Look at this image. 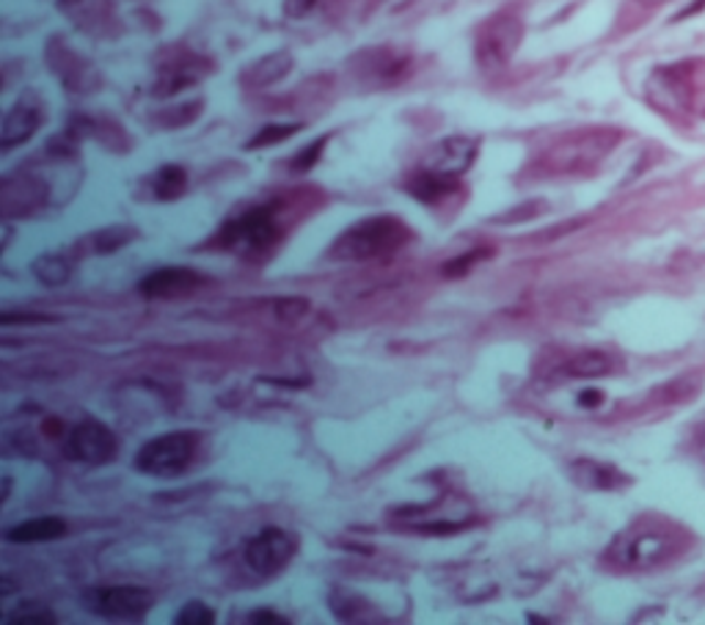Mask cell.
<instances>
[{"label":"cell","mask_w":705,"mask_h":625,"mask_svg":"<svg viewBox=\"0 0 705 625\" xmlns=\"http://www.w3.org/2000/svg\"><path fill=\"white\" fill-rule=\"evenodd\" d=\"M692 546L694 535L686 526L653 513L628 524L606 548L604 562L626 573H642L677 562Z\"/></svg>","instance_id":"obj_1"},{"label":"cell","mask_w":705,"mask_h":625,"mask_svg":"<svg viewBox=\"0 0 705 625\" xmlns=\"http://www.w3.org/2000/svg\"><path fill=\"white\" fill-rule=\"evenodd\" d=\"M622 133L617 128H582L551 141L534 161V172L543 177H578L589 174L617 150Z\"/></svg>","instance_id":"obj_2"},{"label":"cell","mask_w":705,"mask_h":625,"mask_svg":"<svg viewBox=\"0 0 705 625\" xmlns=\"http://www.w3.org/2000/svg\"><path fill=\"white\" fill-rule=\"evenodd\" d=\"M648 100L666 117L705 122V58H683L653 69Z\"/></svg>","instance_id":"obj_3"},{"label":"cell","mask_w":705,"mask_h":625,"mask_svg":"<svg viewBox=\"0 0 705 625\" xmlns=\"http://www.w3.org/2000/svg\"><path fill=\"white\" fill-rule=\"evenodd\" d=\"M290 199H273L264 205L251 207L242 216L229 218L218 232L213 234L209 245L224 251H235L240 256H268L284 238V221L290 212Z\"/></svg>","instance_id":"obj_4"},{"label":"cell","mask_w":705,"mask_h":625,"mask_svg":"<svg viewBox=\"0 0 705 625\" xmlns=\"http://www.w3.org/2000/svg\"><path fill=\"white\" fill-rule=\"evenodd\" d=\"M413 240L411 227L397 216H369L347 227L328 249L330 262L389 260Z\"/></svg>","instance_id":"obj_5"},{"label":"cell","mask_w":705,"mask_h":625,"mask_svg":"<svg viewBox=\"0 0 705 625\" xmlns=\"http://www.w3.org/2000/svg\"><path fill=\"white\" fill-rule=\"evenodd\" d=\"M198 449H202V436H198V432H163V436L143 443L141 452H138L135 458V465L143 474L171 480V476H182L193 463H196Z\"/></svg>","instance_id":"obj_6"},{"label":"cell","mask_w":705,"mask_h":625,"mask_svg":"<svg viewBox=\"0 0 705 625\" xmlns=\"http://www.w3.org/2000/svg\"><path fill=\"white\" fill-rule=\"evenodd\" d=\"M523 40V23L512 12H496L485 20L474 36V58L485 73L505 69Z\"/></svg>","instance_id":"obj_7"},{"label":"cell","mask_w":705,"mask_h":625,"mask_svg":"<svg viewBox=\"0 0 705 625\" xmlns=\"http://www.w3.org/2000/svg\"><path fill=\"white\" fill-rule=\"evenodd\" d=\"M413 73V56L402 47H367L350 58V75L367 89L400 86Z\"/></svg>","instance_id":"obj_8"},{"label":"cell","mask_w":705,"mask_h":625,"mask_svg":"<svg viewBox=\"0 0 705 625\" xmlns=\"http://www.w3.org/2000/svg\"><path fill=\"white\" fill-rule=\"evenodd\" d=\"M297 546H301V540H297L295 531L268 526L248 540L246 564L259 575H275L295 559Z\"/></svg>","instance_id":"obj_9"},{"label":"cell","mask_w":705,"mask_h":625,"mask_svg":"<svg viewBox=\"0 0 705 625\" xmlns=\"http://www.w3.org/2000/svg\"><path fill=\"white\" fill-rule=\"evenodd\" d=\"M83 601L94 614L108 619H141L154 606V595L143 586H97Z\"/></svg>","instance_id":"obj_10"},{"label":"cell","mask_w":705,"mask_h":625,"mask_svg":"<svg viewBox=\"0 0 705 625\" xmlns=\"http://www.w3.org/2000/svg\"><path fill=\"white\" fill-rule=\"evenodd\" d=\"M66 454L77 463L105 465L119 454V438L102 421L86 419L72 427V432L66 436Z\"/></svg>","instance_id":"obj_11"},{"label":"cell","mask_w":705,"mask_h":625,"mask_svg":"<svg viewBox=\"0 0 705 625\" xmlns=\"http://www.w3.org/2000/svg\"><path fill=\"white\" fill-rule=\"evenodd\" d=\"M50 199V183L42 174L17 172L0 183V205L6 218H28L42 210Z\"/></svg>","instance_id":"obj_12"},{"label":"cell","mask_w":705,"mask_h":625,"mask_svg":"<svg viewBox=\"0 0 705 625\" xmlns=\"http://www.w3.org/2000/svg\"><path fill=\"white\" fill-rule=\"evenodd\" d=\"M213 73V64L207 58L196 56L187 51H174L169 58H163L158 67V80H154V97H174L191 86L202 84Z\"/></svg>","instance_id":"obj_13"},{"label":"cell","mask_w":705,"mask_h":625,"mask_svg":"<svg viewBox=\"0 0 705 625\" xmlns=\"http://www.w3.org/2000/svg\"><path fill=\"white\" fill-rule=\"evenodd\" d=\"M204 273L193 271V267L176 265V267H160V271L149 273L138 284V293L149 300H180L187 295L198 293L204 287Z\"/></svg>","instance_id":"obj_14"},{"label":"cell","mask_w":705,"mask_h":625,"mask_svg":"<svg viewBox=\"0 0 705 625\" xmlns=\"http://www.w3.org/2000/svg\"><path fill=\"white\" fill-rule=\"evenodd\" d=\"M44 122V102L39 100L36 91H25L9 113L3 117V130H0V150L11 152L14 146L28 144L36 135Z\"/></svg>","instance_id":"obj_15"},{"label":"cell","mask_w":705,"mask_h":625,"mask_svg":"<svg viewBox=\"0 0 705 625\" xmlns=\"http://www.w3.org/2000/svg\"><path fill=\"white\" fill-rule=\"evenodd\" d=\"M479 141L468 139V135H452L444 139L441 144L430 146L427 155L422 157L419 168H427V172L446 174V177H463V174L471 168V163L477 161Z\"/></svg>","instance_id":"obj_16"},{"label":"cell","mask_w":705,"mask_h":625,"mask_svg":"<svg viewBox=\"0 0 705 625\" xmlns=\"http://www.w3.org/2000/svg\"><path fill=\"white\" fill-rule=\"evenodd\" d=\"M44 56H47L50 69L58 75L61 84H64L69 91L86 95V91L97 89L99 78H97V73H94L91 64H88L86 58L77 56V53L72 51L69 45H64L58 36H53V40H50L47 53H44Z\"/></svg>","instance_id":"obj_17"},{"label":"cell","mask_w":705,"mask_h":625,"mask_svg":"<svg viewBox=\"0 0 705 625\" xmlns=\"http://www.w3.org/2000/svg\"><path fill=\"white\" fill-rule=\"evenodd\" d=\"M620 355L611 353V350L600 348H587L576 350V353L565 355V359L556 364V375L560 377H576V381H593V377H606L615 375L620 370Z\"/></svg>","instance_id":"obj_18"},{"label":"cell","mask_w":705,"mask_h":625,"mask_svg":"<svg viewBox=\"0 0 705 625\" xmlns=\"http://www.w3.org/2000/svg\"><path fill=\"white\" fill-rule=\"evenodd\" d=\"M405 190L416 201L427 207L444 205L446 199H455L463 194L460 177H446V174L427 172V168H416L411 177L405 179Z\"/></svg>","instance_id":"obj_19"},{"label":"cell","mask_w":705,"mask_h":625,"mask_svg":"<svg viewBox=\"0 0 705 625\" xmlns=\"http://www.w3.org/2000/svg\"><path fill=\"white\" fill-rule=\"evenodd\" d=\"M571 476L576 485L589 487V491H622L631 485V476L622 474L617 465L604 463V460L582 458L571 465Z\"/></svg>","instance_id":"obj_20"},{"label":"cell","mask_w":705,"mask_h":625,"mask_svg":"<svg viewBox=\"0 0 705 625\" xmlns=\"http://www.w3.org/2000/svg\"><path fill=\"white\" fill-rule=\"evenodd\" d=\"M292 69V56L286 51H275L268 53V56L257 58V62L248 64L240 73V84L246 89L257 91V89H268V86L279 84L281 78H286Z\"/></svg>","instance_id":"obj_21"},{"label":"cell","mask_w":705,"mask_h":625,"mask_svg":"<svg viewBox=\"0 0 705 625\" xmlns=\"http://www.w3.org/2000/svg\"><path fill=\"white\" fill-rule=\"evenodd\" d=\"M64 535H66V524L61 518H53V515L22 520V524H14L11 529L3 531L6 540L17 542V546H28V542H50V540H58V537Z\"/></svg>","instance_id":"obj_22"},{"label":"cell","mask_w":705,"mask_h":625,"mask_svg":"<svg viewBox=\"0 0 705 625\" xmlns=\"http://www.w3.org/2000/svg\"><path fill=\"white\" fill-rule=\"evenodd\" d=\"M147 185L154 201H174L187 190V174L182 166H160Z\"/></svg>","instance_id":"obj_23"},{"label":"cell","mask_w":705,"mask_h":625,"mask_svg":"<svg viewBox=\"0 0 705 625\" xmlns=\"http://www.w3.org/2000/svg\"><path fill=\"white\" fill-rule=\"evenodd\" d=\"M135 229L132 227H105L99 229V232L88 234V238H83V249L91 251V254H110V251H119L121 245L132 243L135 240Z\"/></svg>","instance_id":"obj_24"},{"label":"cell","mask_w":705,"mask_h":625,"mask_svg":"<svg viewBox=\"0 0 705 625\" xmlns=\"http://www.w3.org/2000/svg\"><path fill=\"white\" fill-rule=\"evenodd\" d=\"M6 623H14V625H53L55 623V614L47 603L42 601H22L14 612L6 614Z\"/></svg>","instance_id":"obj_25"},{"label":"cell","mask_w":705,"mask_h":625,"mask_svg":"<svg viewBox=\"0 0 705 625\" xmlns=\"http://www.w3.org/2000/svg\"><path fill=\"white\" fill-rule=\"evenodd\" d=\"M202 108H204L202 100L182 102V106H176V108H163V111L154 117V122H158L160 128H165V130L187 128V124L196 122V119L202 117Z\"/></svg>","instance_id":"obj_26"},{"label":"cell","mask_w":705,"mask_h":625,"mask_svg":"<svg viewBox=\"0 0 705 625\" xmlns=\"http://www.w3.org/2000/svg\"><path fill=\"white\" fill-rule=\"evenodd\" d=\"M31 271L42 284L58 287V284H64L69 278V262L61 260V256H39Z\"/></svg>","instance_id":"obj_27"},{"label":"cell","mask_w":705,"mask_h":625,"mask_svg":"<svg viewBox=\"0 0 705 625\" xmlns=\"http://www.w3.org/2000/svg\"><path fill=\"white\" fill-rule=\"evenodd\" d=\"M301 128L303 124H268V128H262L248 141L246 150H268V146H275L281 141L292 139L295 133H301Z\"/></svg>","instance_id":"obj_28"},{"label":"cell","mask_w":705,"mask_h":625,"mask_svg":"<svg viewBox=\"0 0 705 625\" xmlns=\"http://www.w3.org/2000/svg\"><path fill=\"white\" fill-rule=\"evenodd\" d=\"M490 254H494V249H474V251H468V254L452 256V260L446 262L444 267H441V273H444L446 278H460V276H466V273L471 271L474 265H479L482 260H488Z\"/></svg>","instance_id":"obj_29"},{"label":"cell","mask_w":705,"mask_h":625,"mask_svg":"<svg viewBox=\"0 0 705 625\" xmlns=\"http://www.w3.org/2000/svg\"><path fill=\"white\" fill-rule=\"evenodd\" d=\"M328 139H330V135H319L317 141H312L308 146H303V150L297 152V155L290 161L292 172H295V174L312 172V168L317 166V161H319V155H323V150H325V144H328Z\"/></svg>","instance_id":"obj_30"},{"label":"cell","mask_w":705,"mask_h":625,"mask_svg":"<svg viewBox=\"0 0 705 625\" xmlns=\"http://www.w3.org/2000/svg\"><path fill=\"white\" fill-rule=\"evenodd\" d=\"M174 623H180V625H213L215 623V612L204 601H187L185 606L180 608V614L174 617Z\"/></svg>","instance_id":"obj_31"},{"label":"cell","mask_w":705,"mask_h":625,"mask_svg":"<svg viewBox=\"0 0 705 625\" xmlns=\"http://www.w3.org/2000/svg\"><path fill=\"white\" fill-rule=\"evenodd\" d=\"M306 309H308V304L306 300H301V298H292V300H279V317L281 320H297V317H303L306 315Z\"/></svg>","instance_id":"obj_32"},{"label":"cell","mask_w":705,"mask_h":625,"mask_svg":"<svg viewBox=\"0 0 705 625\" xmlns=\"http://www.w3.org/2000/svg\"><path fill=\"white\" fill-rule=\"evenodd\" d=\"M314 7H317V0H284V12L292 20H303Z\"/></svg>","instance_id":"obj_33"},{"label":"cell","mask_w":705,"mask_h":625,"mask_svg":"<svg viewBox=\"0 0 705 625\" xmlns=\"http://www.w3.org/2000/svg\"><path fill=\"white\" fill-rule=\"evenodd\" d=\"M251 623H257V625H286L290 623V619L284 617V614H275L273 608H257V612L251 614Z\"/></svg>","instance_id":"obj_34"},{"label":"cell","mask_w":705,"mask_h":625,"mask_svg":"<svg viewBox=\"0 0 705 625\" xmlns=\"http://www.w3.org/2000/svg\"><path fill=\"white\" fill-rule=\"evenodd\" d=\"M694 452L705 463V419L694 427Z\"/></svg>","instance_id":"obj_35"},{"label":"cell","mask_w":705,"mask_h":625,"mask_svg":"<svg viewBox=\"0 0 705 625\" xmlns=\"http://www.w3.org/2000/svg\"><path fill=\"white\" fill-rule=\"evenodd\" d=\"M600 403H604V394L595 392V388L578 394V405H584V408H595V405H600Z\"/></svg>","instance_id":"obj_36"},{"label":"cell","mask_w":705,"mask_h":625,"mask_svg":"<svg viewBox=\"0 0 705 625\" xmlns=\"http://www.w3.org/2000/svg\"><path fill=\"white\" fill-rule=\"evenodd\" d=\"M633 7L639 9V12H655V9H661V7H666V3H670V0H631Z\"/></svg>","instance_id":"obj_37"},{"label":"cell","mask_w":705,"mask_h":625,"mask_svg":"<svg viewBox=\"0 0 705 625\" xmlns=\"http://www.w3.org/2000/svg\"><path fill=\"white\" fill-rule=\"evenodd\" d=\"M42 432L47 438H58V436H64V425H61V419H47L42 425Z\"/></svg>","instance_id":"obj_38"}]
</instances>
